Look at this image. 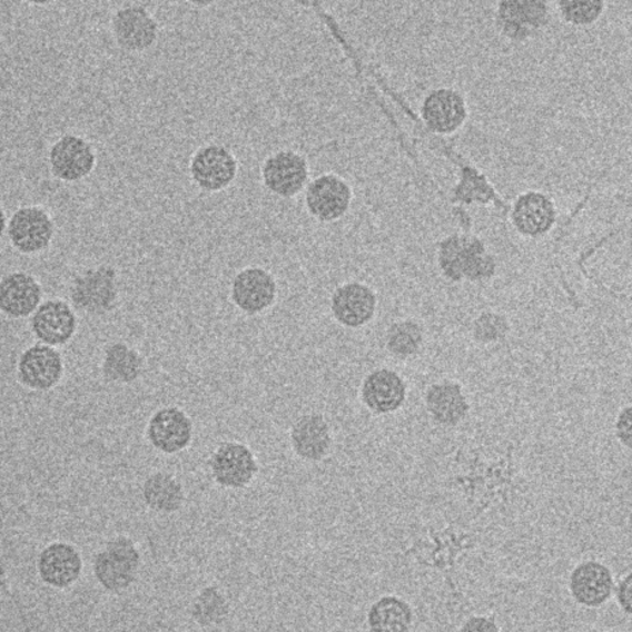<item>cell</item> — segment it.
I'll return each mask as SVG.
<instances>
[{"label": "cell", "instance_id": "obj_1", "mask_svg": "<svg viewBox=\"0 0 632 632\" xmlns=\"http://www.w3.org/2000/svg\"><path fill=\"white\" fill-rule=\"evenodd\" d=\"M438 263L444 275L454 282L487 279L496 270L495 258L487 255L484 244L466 236L445 239L438 251Z\"/></svg>", "mask_w": 632, "mask_h": 632}, {"label": "cell", "instance_id": "obj_2", "mask_svg": "<svg viewBox=\"0 0 632 632\" xmlns=\"http://www.w3.org/2000/svg\"><path fill=\"white\" fill-rule=\"evenodd\" d=\"M140 553L130 539L118 537L108 543L95 559V575L110 592L128 589L136 581Z\"/></svg>", "mask_w": 632, "mask_h": 632}, {"label": "cell", "instance_id": "obj_3", "mask_svg": "<svg viewBox=\"0 0 632 632\" xmlns=\"http://www.w3.org/2000/svg\"><path fill=\"white\" fill-rule=\"evenodd\" d=\"M70 295L77 309L103 315L112 309L118 297L116 269L103 265L87 270L75 280Z\"/></svg>", "mask_w": 632, "mask_h": 632}, {"label": "cell", "instance_id": "obj_4", "mask_svg": "<svg viewBox=\"0 0 632 632\" xmlns=\"http://www.w3.org/2000/svg\"><path fill=\"white\" fill-rule=\"evenodd\" d=\"M569 587L577 604L600 608L606 604L615 592V580L605 564L598 560H586L571 571Z\"/></svg>", "mask_w": 632, "mask_h": 632}, {"label": "cell", "instance_id": "obj_5", "mask_svg": "<svg viewBox=\"0 0 632 632\" xmlns=\"http://www.w3.org/2000/svg\"><path fill=\"white\" fill-rule=\"evenodd\" d=\"M237 171L238 162L230 150L216 144L198 149L191 159V177L207 191L226 189L236 179Z\"/></svg>", "mask_w": 632, "mask_h": 632}, {"label": "cell", "instance_id": "obj_6", "mask_svg": "<svg viewBox=\"0 0 632 632\" xmlns=\"http://www.w3.org/2000/svg\"><path fill=\"white\" fill-rule=\"evenodd\" d=\"M308 162L292 150H280L270 156L263 166L265 186L280 197H294L308 180Z\"/></svg>", "mask_w": 632, "mask_h": 632}, {"label": "cell", "instance_id": "obj_7", "mask_svg": "<svg viewBox=\"0 0 632 632\" xmlns=\"http://www.w3.org/2000/svg\"><path fill=\"white\" fill-rule=\"evenodd\" d=\"M350 203V186L333 174L313 180L306 191L310 215L322 221L338 220L347 213Z\"/></svg>", "mask_w": 632, "mask_h": 632}, {"label": "cell", "instance_id": "obj_8", "mask_svg": "<svg viewBox=\"0 0 632 632\" xmlns=\"http://www.w3.org/2000/svg\"><path fill=\"white\" fill-rule=\"evenodd\" d=\"M113 38L128 51H146L158 40L159 27L141 6L120 9L112 18Z\"/></svg>", "mask_w": 632, "mask_h": 632}, {"label": "cell", "instance_id": "obj_9", "mask_svg": "<svg viewBox=\"0 0 632 632\" xmlns=\"http://www.w3.org/2000/svg\"><path fill=\"white\" fill-rule=\"evenodd\" d=\"M216 483L226 487H245L251 483L258 466L251 451L244 444L226 443L210 461Z\"/></svg>", "mask_w": 632, "mask_h": 632}, {"label": "cell", "instance_id": "obj_10", "mask_svg": "<svg viewBox=\"0 0 632 632\" xmlns=\"http://www.w3.org/2000/svg\"><path fill=\"white\" fill-rule=\"evenodd\" d=\"M9 236L18 250L27 255L38 253L50 245L53 237V223L43 209L21 208L10 220Z\"/></svg>", "mask_w": 632, "mask_h": 632}, {"label": "cell", "instance_id": "obj_11", "mask_svg": "<svg viewBox=\"0 0 632 632\" xmlns=\"http://www.w3.org/2000/svg\"><path fill=\"white\" fill-rule=\"evenodd\" d=\"M53 174L66 182H76L89 176L96 165V155L90 144L81 137L65 136L51 149Z\"/></svg>", "mask_w": 632, "mask_h": 632}, {"label": "cell", "instance_id": "obj_12", "mask_svg": "<svg viewBox=\"0 0 632 632\" xmlns=\"http://www.w3.org/2000/svg\"><path fill=\"white\" fill-rule=\"evenodd\" d=\"M192 425L177 407L161 408L149 421L148 438L155 448L165 454H177L191 442Z\"/></svg>", "mask_w": 632, "mask_h": 632}, {"label": "cell", "instance_id": "obj_13", "mask_svg": "<svg viewBox=\"0 0 632 632\" xmlns=\"http://www.w3.org/2000/svg\"><path fill=\"white\" fill-rule=\"evenodd\" d=\"M376 294L363 283H347L333 295V308L336 320L348 328H359L375 316Z\"/></svg>", "mask_w": 632, "mask_h": 632}, {"label": "cell", "instance_id": "obj_14", "mask_svg": "<svg viewBox=\"0 0 632 632\" xmlns=\"http://www.w3.org/2000/svg\"><path fill=\"white\" fill-rule=\"evenodd\" d=\"M231 294L240 310L257 315L274 304L276 282L261 268L244 269L234 279Z\"/></svg>", "mask_w": 632, "mask_h": 632}, {"label": "cell", "instance_id": "obj_15", "mask_svg": "<svg viewBox=\"0 0 632 632\" xmlns=\"http://www.w3.org/2000/svg\"><path fill=\"white\" fill-rule=\"evenodd\" d=\"M18 373L27 387L46 391L59 383L63 373L60 354L50 346L36 345L21 355Z\"/></svg>", "mask_w": 632, "mask_h": 632}, {"label": "cell", "instance_id": "obj_16", "mask_svg": "<svg viewBox=\"0 0 632 632\" xmlns=\"http://www.w3.org/2000/svg\"><path fill=\"white\" fill-rule=\"evenodd\" d=\"M77 328L75 312L63 300H47L34 312L32 329L41 342L50 346L65 345L73 338Z\"/></svg>", "mask_w": 632, "mask_h": 632}, {"label": "cell", "instance_id": "obj_17", "mask_svg": "<svg viewBox=\"0 0 632 632\" xmlns=\"http://www.w3.org/2000/svg\"><path fill=\"white\" fill-rule=\"evenodd\" d=\"M406 384L394 371L372 372L363 384V401L372 412L377 414L399 411L406 401Z\"/></svg>", "mask_w": 632, "mask_h": 632}, {"label": "cell", "instance_id": "obj_18", "mask_svg": "<svg viewBox=\"0 0 632 632\" xmlns=\"http://www.w3.org/2000/svg\"><path fill=\"white\" fill-rule=\"evenodd\" d=\"M423 117L427 128L442 135H450L465 122L467 117L465 100L455 90H435L424 101Z\"/></svg>", "mask_w": 632, "mask_h": 632}, {"label": "cell", "instance_id": "obj_19", "mask_svg": "<svg viewBox=\"0 0 632 632\" xmlns=\"http://www.w3.org/2000/svg\"><path fill=\"white\" fill-rule=\"evenodd\" d=\"M39 571L48 585L66 589L80 577L82 560L75 546L63 543L47 546L39 559Z\"/></svg>", "mask_w": 632, "mask_h": 632}, {"label": "cell", "instance_id": "obj_20", "mask_svg": "<svg viewBox=\"0 0 632 632\" xmlns=\"http://www.w3.org/2000/svg\"><path fill=\"white\" fill-rule=\"evenodd\" d=\"M425 403L432 418L444 426L460 425L471 412L461 385L454 382L432 384L426 391Z\"/></svg>", "mask_w": 632, "mask_h": 632}, {"label": "cell", "instance_id": "obj_21", "mask_svg": "<svg viewBox=\"0 0 632 632\" xmlns=\"http://www.w3.org/2000/svg\"><path fill=\"white\" fill-rule=\"evenodd\" d=\"M41 287L32 276L16 273L0 282V310L10 317L32 315L41 300Z\"/></svg>", "mask_w": 632, "mask_h": 632}, {"label": "cell", "instance_id": "obj_22", "mask_svg": "<svg viewBox=\"0 0 632 632\" xmlns=\"http://www.w3.org/2000/svg\"><path fill=\"white\" fill-rule=\"evenodd\" d=\"M546 16L543 2H503L497 22L510 39L525 40L545 26Z\"/></svg>", "mask_w": 632, "mask_h": 632}, {"label": "cell", "instance_id": "obj_23", "mask_svg": "<svg viewBox=\"0 0 632 632\" xmlns=\"http://www.w3.org/2000/svg\"><path fill=\"white\" fill-rule=\"evenodd\" d=\"M556 220L553 203L541 192L530 191L517 198L513 221L516 230L529 237L544 236Z\"/></svg>", "mask_w": 632, "mask_h": 632}, {"label": "cell", "instance_id": "obj_24", "mask_svg": "<svg viewBox=\"0 0 632 632\" xmlns=\"http://www.w3.org/2000/svg\"><path fill=\"white\" fill-rule=\"evenodd\" d=\"M292 442L295 453L308 461H322L330 448V432L322 415H304L293 426Z\"/></svg>", "mask_w": 632, "mask_h": 632}, {"label": "cell", "instance_id": "obj_25", "mask_svg": "<svg viewBox=\"0 0 632 632\" xmlns=\"http://www.w3.org/2000/svg\"><path fill=\"white\" fill-rule=\"evenodd\" d=\"M413 624V606L396 595H384L368 612L371 632H411Z\"/></svg>", "mask_w": 632, "mask_h": 632}, {"label": "cell", "instance_id": "obj_26", "mask_svg": "<svg viewBox=\"0 0 632 632\" xmlns=\"http://www.w3.org/2000/svg\"><path fill=\"white\" fill-rule=\"evenodd\" d=\"M144 501L158 513H176L185 502V493L178 481L167 473L150 475L142 487Z\"/></svg>", "mask_w": 632, "mask_h": 632}, {"label": "cell", "instance_id": "obj_27", "mask_svg": "<svg viewBox=\"0 0 632 632\" xmlns=\"http://www.w3.org/2000/svg\"><path fill=\"white\" fill-rule=\"evenodd\" d=\"M142 359L137 352L125 343H113L106 353L103 373L106 378L116 383H132L141 375Z\"/></svg>", "mask_w": 632, "mask_h": 632}, {"label": "cell", "instance_id": "obj_28", "mask_svg": "<svg viewBox=\"0 0 632 632\" xmlns=\"http://www.w3.org/2000/svg\"><path fill=\"white\" fill-rule=\"evenodd\" d=\"M423 328L413 320L397 322L387 333L388 352L397 358H408L423 346Z\"/></svg>", "mask_w": 632, "mask_h": 632}, {"label": "cell", "instance_id": "obj_29", "mask_svg": "<svg viewBox=\"0 0 632 632\" xmlns=\"http://www.w3.org/2000/svg\"><path fill=\"white\" fill-rule=\"evenodd\" d=\"M227 601L218 589L206 587L191 604V616L200 625L219 624L228 615Z\"/></svg>", "mask_w": 632, "mask_h": 632}, {"label": "cell", "instance_id": "obj_30", "mask_svg": "<svg viewBox=\"0 0 632 632\" xmlns=\"http://www.w3.org/2000/svg\"><path fill=\"white\" fill-rule=\"evenodd\" d=\"M510 333V323L507 317L498 315V313L485 312L475 318L473 324V336L478 343L492 345L505 339Z\"/></svg>", "mask_w": 632, "mask_h": 632}, {"label": "cell", "instance_id": "obj_31", "mask_svg": "<svg viewBox=\"0 0 632 632\" xmlns=\"http://www.w3.org/2000/svg\"><path fill=\"white\" fill-rule=\"evenodd\" d=\"M560 10L569 22L587 26L603 13L604 2H560Z\"/></svg>", "mask_w": 632, "mask_h": 632}, {"label": "cell", "instance_id": "obj_32", "mask_svg": "<svg viewBox=\"0 0 632 632\" xmlns=\"http://www.w3.org/2000/svg\"><path fill=\"white\" fill-rule=\"evenodd\" d=\"M457 632H502V629L498 628L495 619L477 615L463 622Z\"/></svg>", "mask_w": 632, "mask_h": 632}, {"label": "cell", "instance_id": "obj_33", "mask_svg": "<svg viewBox=\"0 0 632 632\" xmlns=\"http://www.w3.org/2000/svg\"><path fill=\"white\" fill-rule=\"evenodd\" d=\"M616 435L620 443L631 448L632 445V407L623 408L616 421Z\"/></svg>", "mask_w": 632, "mask_h": 632}, {"label": "cell", "instance_id": "obj_34", "mask_svg": "<svg viewBox=\"0 0 632 632\" xmlns=\"http://www.w3.org/2000/svg\"><path fill=\"white\" fill-rule=\"evenodd\" d=\"M616 600L622 611L631 615L632 612V574L629 573L620 580L616 587Z\"/></svg>", "mask_w": 632, "mask_h": 632}, {"label": "cell", "instance_id": "obj_35", "mask_svg": "<svg viewBox=\"0 0 632 632\" xmlns=\"http://www.w3.org/2000/svg\"><path fill=\"white\" fill-rule=\"evenodd\" d=\"M4 228H6V216L3 209L0 208V237L3 236Z\"/></svg>", "mask_w": 632, "mask_h": 632}, {"label": "cell", "instance_id": "obj_36", "mask_svg": "<svg viewBox=\"0 0 632 632\" xmlns=\"http://www.w3.org/2000/svg\"><path fill=\"white\" fill-rule=\"evenodd\" d=\"M2 576H3V570H2V565H0V581H2Z\"/></svg>", "mask_w": 632, "mask_h": 632}]
</instances>
